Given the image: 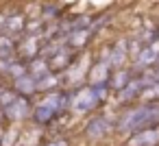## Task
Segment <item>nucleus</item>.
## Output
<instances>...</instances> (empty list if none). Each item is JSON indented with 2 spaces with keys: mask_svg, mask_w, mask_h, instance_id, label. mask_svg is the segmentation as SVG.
<instances>
[{
  "mask_svg": "<svg viewBox=\"0 0 159 146\" xmlns=\"http://www.w3.org/2000/svg\"><path fill=\"white\" fill-rule=\"evenodd\" d=\"M111 122H109V118L107 116H102V113H98V116H94L87 124H85V135L89 137V139H102V137H107L109 133H111Z\"/></svg>",
  "mask_w": 159,
  "mask_h": 146,
  "instance_id": "obj_6",
  "label": "nucleus"
},
{
  "mask_svg": "<svg viewBox=\"0 0 159 146\" xmlns=\"http://www.w3.org/2000/svg\"><path fill=\"white\" fill-rule=\"evenodd\" d=\"M159 61V48H155V44H148L144 46L139 52H137V59H135V66L137 68H148V66H155Z\"/></svg>",
  "mask_w": 159,
  "mask_h": 146,
  "instance_id": "obj_9",
  "label": "nucleus"
},
{
  "mask_svg": "<svg viewBox=\"0 0 159 146\" xmlns=\"http://www.w3.org/2000/svg\"><path fill=\"white\" fill-rule=\"evenodd\" d=\"M157 124H159V103L148 100V103H142V105L126 109L122 113V118L118 120V131L131 135V133H137L142 129L157 126Z\"/></svg>",
  "mask_w": 159,
  "mask_h": 146,
  "instance_id": "obj_1",
  "label": "nucleus"
},
{
  "mask_svg": "<svg viewBox=\"0 0 159 146\" xmlns=\"http://www.w3.org/2000/svg\"><path fill=\"white\" fill-rule=\"evenodd\" d=\"M13 87H16L22 96H33V92H39V81L29 72V74L16 79V81H13Z\"/></svg>",
  "mask_w": 159,
  "mask_h": 146,
  "instance_id": "obj_10",
  "label": "nucleus"
},
{
  "mask_svg": "<svg viewBox=\"0 0 159 146\" xmlns=\"http://www.w3.org/2000/svg\"><path fill=\"white\" fill-rule=\"evenodd\" d=\"M20 137V131H13V129H5V135H2V146H16Z\"/></svg>",
  "mask_w": 159,
  "mask_h": 146,
  "instance_id": "obj_13",
  "label": "nucleus"
},
{
  "mask_svg": "<svg viewBox=\"0 0 159 146\" xmlns=\"http://www.w3.org/2000/svg\"><path fill=\"white\" fill-rule=\"evenodd\" d=\"M131 81H133L131 72L124 70V68H120V70H116V72L111 74V83H109V87H113L116 92H120V89H124Z\"/></svg>",
  "mask_w": 159,
  "mask_h": 146,
  "instance_id": "obj_11",
  "label": "nucleus"
},
{
  "mask_svg": "<svg viewBox=\"0 0 159 146\" xmlns=\"http://www.w3.org/2000/svg\"><path fill=\"white\" fill-rule=\"evenodd\" d=\"M5 31H7V35H18V33H22L24 31V18L22 16H16V18H9L7 20V24H5Z\"/></svg>",
  "mask_w": 159,
  "mask_h": 146,
  "instance_id": "obj_12",
  "label": "nucleus"
},
{
  "mask_svg": "<svg viewBox=\"0 0 159 146\" xmlns=\"http://www.w3.org/2000/svg\"><path fill=\"white\" fill-rule=\"evenodd\" d=\"M46 146H70V144H68V139H50Z\"/></svg>",
  "mask_w": 159,
  "mask_h": 146,
  "instance_id": "obj_14",
  "label": "nucleus"
},
{
  "mask_svg": "<svg viewBox=\"0 0 159 146\" xmlns=\"http://www.w3.org/2000/svg\"><path fill=\"white\" fill-rule=\"evenodd\" d=\"M126 146H159V124L131 133L126 139Z\"/></svg>",
  "mask_w": 159,
  "mask_h": 146,
  "instance_id": "obj_7",
  "label": "nucleus"
},
{
  "mask_svg": "<svg viewBox=\"0 0 159 146\" xmlns=\"http://www.w3.org/2000/svg\"><path fill=\"white\" fill-rule=\"evenodd\" d=\"M126 57H129V44H126V42H118V44L111 48L107 61H109V66H111L113 70H120V68L124 66Z\"/></svg>",
  "mask_w": 159,
  "mask_h": 146,
  "instance_id": "obj_8",
  "label": "nucleus"
},
{
  "mask_svg": "<svg viewBox=\"0 0 159 146\" xmlns=\"http://www.w3.org/2000/svg\"><path fill=\"white\" fill-rule=\"evenodd\" d=\"M72 100L70 92H61V89H52L46 96H42L35 105H33V120L37 124H50L52 120H57L63 111H68Z\"/></svg>",
  "mask_w": 159,
  "mask_h": 146,
  "instance_id": "obj_2",
  "label": "nucleus"
},
{
  "mask_svg": "<svg viewBox=\"0 0 159 146\" xmlns=\"http://www.w3.org/2000/svg\"><path fill=\"white\" fill-rule=\"evenodd\" d=\"M2 113H5L7 120H11V122H20V120L31 118V116H33V107H31L29 96H22V94H20L11 105H7V107L2 109Z\"/></svg>",
  "mask_w": 159,
  "mask_h": 146,
  "instance_id": "obj_4",
  "label": "nucleus"
},
{
  "mask_svg": "<svg viewBox=\"0 0 159 146\" xmlns=\"http://www.w3.org/2000/svg\"><path fill=\"white\" fill-rule=\"evenodd\" d=\"M113 68L109 66V61L107 59H100V61H96L94 66H92V70H89V74H87V79H89V85H98V87H109V83H111V72Z\"/></svg>",
  "mask_w": 159,
  "mask_h": 146,
  "instance_id": "obj_5",
  "label": "nucleus"
},
{
  "mask_svg": "<svg viewBox=\"0 0 159 146\" xmlns=\"http://www.w3.org/2000/svg\"><path fill=\"white\" fill-rule=\"evenodd\" d=\"M105 94H107V87H98V85L79 87L76 92H72V100H70L72 113H89L98 109V105L107 98Z\"/></svg>",
  "mask_w": 159,
  "mask_h": 146,
  "instance_id": "obj_3",
  "label": "nucleus"
}]
</instances>
